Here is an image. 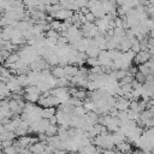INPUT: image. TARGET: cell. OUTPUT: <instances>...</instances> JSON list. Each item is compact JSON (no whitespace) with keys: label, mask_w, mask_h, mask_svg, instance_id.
Returning <instances> with one entry per match:
<instances>
[{"label":"cell","mask_w":154,"mask_h":154,"mask_svg":"<svg viewBox=\"0 0 154 154\" xmlns=\"http://www.w3.org/2000/svg\"><path fill=\"white\" fill-rule=\"evenodd\" d=\"M52 76H53L54 78H60V77H65L64 67H61V66H57V67H53V70H52Z\"/></svg>","instance_id":"6da1fadb"}]
</instances>
